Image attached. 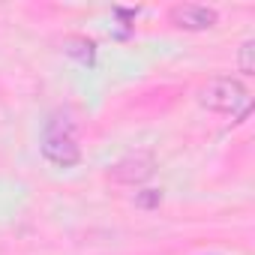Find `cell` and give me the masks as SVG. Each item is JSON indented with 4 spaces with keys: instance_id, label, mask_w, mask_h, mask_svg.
<instances>
[{
    "instance_id": "6da1fadb",
    "label": "cell",
    "mask_w": 255,
    "mask_h": 255,
    "mask_svg": "<svg viewBox=\"0 0 255 255\" xmlns=\"http://www.w3.org/2000/svg\"><path fill=\"white\" fill-rule=\"evenodd\" d=\"M42 156L57 168H72L81 159V147L75 138V123L69 120V114H54L48 120L45 135H42Z\"/></svg>"
},
{
    "instance_id": "3957f363",
    "label": "cell",
    "mask_w": 255,
    "mask_h": 255,
    "mask_svg": "<svg viewBox=\"0 0 255 255\" xmlns=\"http://www.w3.org/2000/svg\"><path fill=\"white\" fill-rule=\"evenodd\" d=\"M150 174H153V156H150L147 150L129 153V156H123L120 162H114V165L108 168V180H114V183H126V186L144 183Z\"/></svg>"
},
{
    "instance_id": "277c9868",
    "label": "cell",
    "mask_w": 255,
    "mask_h": 255,
    "mask_svg": "<svg viewBox=\"0 0 255 255\" xmlns=\"http://www.w3.org/2000/svg\"><path fill=\"white\" fill-rule=\"evenodd\" d=\"M219 21L216 9L210 6H198V3H180L171 9V24L183 27V30H210Z\"/></svg>"
},
{
    "instance_id": "8992f818",
    "label": "cell",
    "mask_w": 255,
    "mask_h": 255,
    "mask_svg": "<svg viewBox=\"0 0 255 255\" xmlns=\"http://www.w3.org/2000/svg\"><path fill=\"white\" fill-rule=\"evenodd\" d=\"M159 201H162L159 189H141V192H135V207H141V210H153V207H159Z\"/></svg>"
},
{
    "instance_id": "5b68a950",
    "label": "cell",
    "mask_w": 255,
    "mask_h": 255,
    "mask_svg": "<svg viewBox=\"0 0 255 255\" xmlns=\"http://www.w3.org/2000/svg\"><path fill=\"white\" fill-rule=\"evenodd\" d=\"M60 48H63V54L87 63V66H93V60H96V42L87 39V36H63Z\"/></svg>"
},
{
    "instance_id": "52a82bcc",
    "label": "cell",
    "mask_w": 255,
    "mask_h": 255,
    "mask_svg": "<svg viewBox=\"0 0 255 255\" xmlns=\"http://www.w3.org/2000/svg\"><path fill=\"white\" fill-rule=\"evenodd\" d=\"M255 42H243V48H240V72H246V75H252L255 72Z\"/></svg>"
},
{
    "instance_id": "7a4b0ae2",
    "label": "cell",
    "mask_w": 255,
    "mask_h": 255,
    "mask_svg": "<svg viewBox=\"0 0 255 255\" xmlns=\"http://www.w3.org/2000/svg\"><path fill=\"white\" fill-rule=\"evenodd\" d=\"M198 102L210 111L234 114L240 108H249V90L237 78H213L198 90Z\"/></svg>"
}]
</instances>
